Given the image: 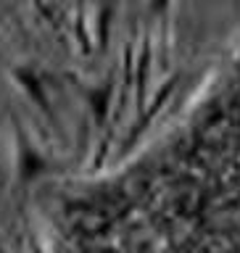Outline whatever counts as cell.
I'll return each instance as SVG.
<instances>
[{
    "mask_svg": "<svg viewBox=\"0 0 240 253\" xmlns=\"http://www.w3.org/2000/svg\"><path fill=\"white\" fill-rule=\"evenodd\" d=\"M193 253H240V169L235 171Z\"/></svg>",
    "mask_w": 240,
    "mask_h": 253,
    "instance_id": "cell-1",
    "label": "cell"
}]
</instances>
